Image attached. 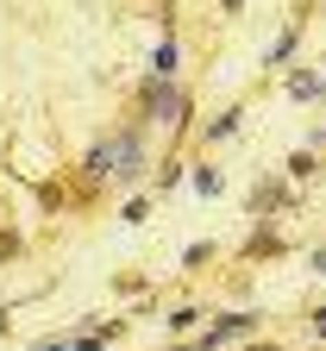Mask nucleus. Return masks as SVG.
<instances>
[{"label":"nucleus","mask_w":326,"mask_h":351,"mask_svg":"<svg viewBox=\"0 0 326 351\" xmlns=\"http://www.w3.org/2000/svg\"><path fill=\"white\" fill-rule=\"evenodd\" d=\"M176 75V44H163V51H157V82H170Z\"/></svg>","instance_id":"7ed1b4c3"},{"label":"nucleus","mask_w":326,"mask_h":351,"mask_svg":"<svg viewBox=\"0 0 326 351\" xmlns=\"http://www.w3.org/2000/svg\"><path fill=\"white\" fill-rule=\"evenodd\" d=\"M138 169H145V145H138V132H119L113 145H95L82 157V182L107 189V182H132Z\"/></svg>","instance_id":"f257e3e1"},{"label":"nucleus","mask_w":326,"mask_h":351,"mask_svg":"<svg viewBox=\"0 0 326 351\" xmlns=\"http://www.w3.org/2000/svg\"><path fill=\"white\" fill-rule=\"evenodd\" d=\"M251 326H257L251 314H226V320H220L213 332H201V339H195V351H213V345H226V339H239V332H251Z\"/></svg>","instance_id":"f03ea898"},{"label":"nucleus","mask_w":326,"mask_h":351,"mask_svg":"<svg viewBox=\"0 0 326 351\" xmlns=\"http://www.w3.org/2000/svg\"><path fill=\"white\" fill-rule=\"evenodd\" d=\"M314 332H320V339H326V314H314Z\"/></svg>","instance_id":"20e7f679"}]
</instances>
